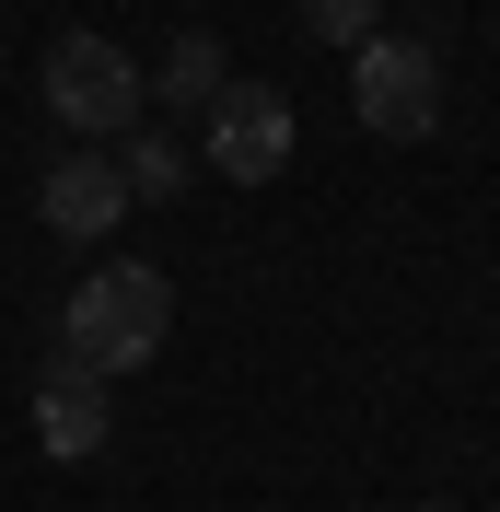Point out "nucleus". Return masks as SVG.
Here are the masks:
<instances>
[{"label": "nucleus", "mask_w": 500, "mask_h": 512, "mask_svg": "<svg viewBox=\"0 0 500 512\" xmlns=\"http://www.w3.org/2000/svg\"><path fill=\"white\" fill-rule=\"evenodd\" d=\"M431 512H442V501H431Z\"/></svg>", "instance_id": "9d476101"}, {"label": "nucleus", "mask_w": 500, "mask_h": 512, "mask_svg": "<svg viewBox=\"0 0 500 512\" xmlns=\"http://www.w3.org/2000/svg\"><path fill=\"white\" fill-rule=\"evenodd\" d=\"M140 59H128L117 35H59L47 47V117L59 128H82V152H105V140H128L140 128Z\"/></svg>", "instance_id": "f03ea898"}, {"label": "nucleus", "mask_w": 500, "mask_h": 512, "mask_svg": "<svg viewBox=\"0 0 500 512\" xmlns=\"http://www.w3.org/2000/svg\"><path fill=\"white\" fill-rule=\"evenodd\" d=\"M303 24L326 35V47H373V24H384V0H303Z\"/></svg>", "instance_id": "1a4fd4ad"}, {"label": "nucleus", "mask_w": 500, "mask_h": 512, "mask_svg": "<svg viewBox=\"0 0 500 512\" xmlns=\"http://www.w3.org/2000/svg\"><path fill=\"white\" fill-rule=\"evenodd\" d=\"M35 222L59 233V245H105V233L128 222V187L105 152H59L47 175H35Z\"/></svg>", "instance_id": "39448f33"}, {"label": "nucleus", "mask_w": 500, "mask_h": 512, "mask_svg": "<svg viewBox=\"0 0 500 512\" xmlns=\"http://www.w3.org/2000/svg\"><path fill=\"white\" fill-rule=\"evenodd\" d=\"M35 443L59 454V466L105 454V384H94V373H70V361H47V384H35Z\"/></svg>", "instance_id": "423d86ee"}, {"label": "nucleus", "mask_w": 500, "mask_h": 512, "mask_svg": "<svg viewBox=\"0 0 500 512\" xmlns=\"http://www.w3.org/2000/svg\"><path fill=\"white\" fill-rule=\"evenodd\" d=\"M198 152H210V175H233V187H268L291 163V105H280V82H221L210 105H198Z\"/></svg>", "instance_id": "20e7f679"}, {"label": "nucleus", "mask_w": 500, "mask_h": 512, "mask_svg": "<svg viewBox=\"0 0 500 512\" xmlns=\"http://www.w3.org/2000/svg\"><path fill=\"white\" fill-rule=\"evenodd\" d=\"M105 163H117L128 210H140V198H175V187H187V152H175L163 128H128V140H117V152H105Z\"/></svg>", "instance_id": "6e6552de"}, {"label": "nucleus", "mask_w": 500, "mask_h": 512, "mask_svg": "<svg viewBox=\"0 0 500 512\" xmlns=\"http://www.w3.org/2000/svg\"><path fill=\"white\" fill-rule=\"evenodd\" d=\"M349 105H361L373 140H431L442 128V47H419V35L349 47Z\"/></svg>", "instance_id": "7ed1b4c3"}, {"label": "nucleus", "mask_w": 500, "mask_h": 512, "mask_svg": "<svg viewBox=\"0 0 500 512\" xmlns=\"http://www.w3.org/2000/svg\"><path fill=\"white\" fill-rule=\"evenodd\" d=\"M221 82H233V59H221V35H175V47H163V105H175V117H198V105L221 94Z\"/></svg>", "instance_id": "0eeeda50"}, {"label": "nucleus", "mask_w": 500, "mask_h": 512, "mask_svg": "<svg viewBox=\"0 0 500 512\" xmlns=\"http://www.w3.org/2000/svg\"><path fill=\"white\" fill-rule=\"evenodd\" d=\"M163 326H175V280H163L152 256H94L82 291L59 303V361L94 373V384H117V373H140V361L163 350Z\"/></svg>", "instance_id": "f257e3e1"}]
</instances>
